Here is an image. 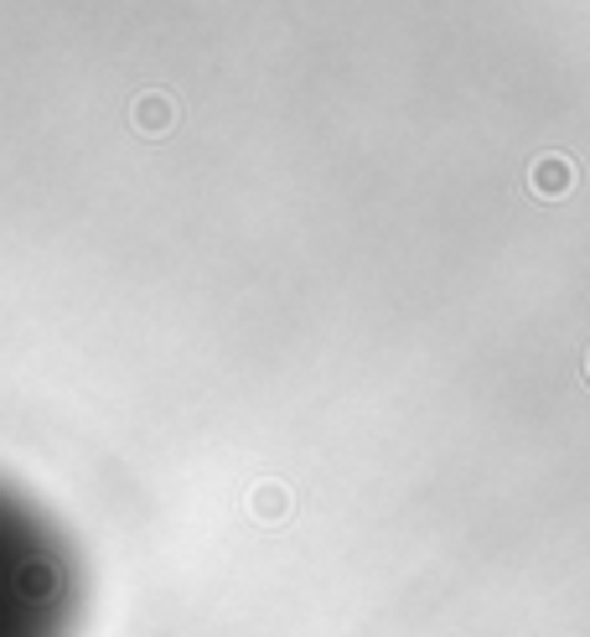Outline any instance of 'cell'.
<instances>
[{
    "mask_svg": "<svg viewBox=\"0 0 590 637\" xmlns=\"http://www.w3.org/2000/svg\"><path fill=\"white\" fill-rule=\"evenodd\" d=\"M130 125H136L140 136H151V140L171 136V125H177V99H171V93H161V89L140 93L136 109H130Z\"/></svg>",
    "mask_w": 590,
    "mask_h": 637,
    "instance_id": "cell-2",
    "label": "cell"
},
{
    "mask_svg": "<svg viewBox=\"0 0 590 637\" xmlns=\"http://www.w3.org/2000/svg\"><path fill=\"white\" fill-rule=\"evenodd\" d=\"M586 379H590V352H586Z\"/></svg>",
    "mask_w": 590,
    "mask_h": 637,
    "instance_id": "cell-4",
    "label": "cell"
},
{
    "mask_svg": "<svg viewBox=\"0 0 590 637\" xmlns=\"http://www.w3.org/2000/svg\"><path fill=\"white\" fill-rule=\"evenodd\" d=\"M529 187H533V198H570V187H576V161L570 156H560V151H549V156H539L529 167Z\"/></svg>",
    "mask_w": 590,
    "mask_h": 637,
    "instance_id": "cell-1",
    "label": "cell"
},
{
    "mask_svg": "<svg viewBox=\"0 0 590 637\" xmlns=\"http://www.w3.org/2000/svg\"><path fill=\"white\" fill-rule=\"evenodd\" d=\"M249 514H254L259 524H280V518L290 514V487H280V482H259L254 492H249Z\"/></svg>",
    "mask_w": 590,
    "mask_h": 637,
    "instance_id": "cell-3",
    "label": "cell"
}]
</instances>
